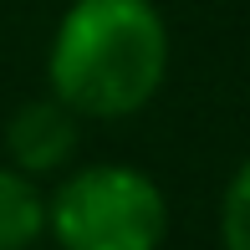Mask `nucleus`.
Returning <instances> with one entry per match:
<instances>
[{
    "mask_svg": "<svg viewBox=\"0 0 250 250\" xmlns=\"http://www.w3.org/2000/svg\"><path fill=\"white\" fill-rule=\"evenodd\" d=\"M168 21L153 0H72L46 46V87L77 118L143 112L168 77Z\"/></svg>",
    "mask_w": 250,
    "mask_h": 250,
    "instance_id": "obj_1",
    "label": "nucleus"
},
{
    "mask_svg": "<svg viewBox=\"0 0 250 250\" xmlns=\"http://www.w3.org/2000/svg\"><path fill=\"white\" fill-rule=\"evenodd\" d=\"M46 235L56 250H164L168 194L138 164L66 168L46 194Z\"/></svg>",
    "mask_w": 250,
    "mask_h": 250,
    "instance_id": "obj_2",
    "label": "nucleus"
},
{
    "mask_svg": "<svg viewBox=\"0 0 250 250\" xmlns=\"http://www.w3.org/2000/svg\"><path fill=\"white\" fill-rule=\"evenodd\" d=\"M77 143H82V118L66 102H56L51 92L21 102L5 123V158L31 179L66 174L77 158Z\"/></svg>",
    "mask_w": 250,
    "mask_h": 250,
    "instance_id": "obj_3",
    "label": "nucleus"
},
{
    "mask_svg": "<svg viewBox=\"0 0 250 250\" xmlns=\"http://www.w3.org/2000/svg\"><path fill=\"white\" fill-rule=\"evenodd\" d=\"M36 240H46V189L16 164H0V250H31Z\"/></svg>",
    "mask_w": 250,
    "mask_h": 250,
    "instance_id": "obj_4",
    "label": "nucleus"
},
{
    "mask_svg": "<svg viewBox=\"0 0 250 250\" xmlns=\"http://www.w3.org/2000/svg\"><path fill=\"white\" fill-rule=\"evenodd\" d=\"M220 245L225 250H250V153L235 164L230 184L220 194Z\"/></svg>",
    "mask_w": 250,
    "mask_h": 250,
    "instance_id": "obj_5",
    "label": "nucleus"
}]
</instances>
